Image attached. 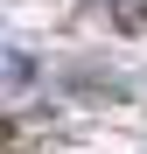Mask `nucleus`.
Listing matches in <instances>:
<instances>
[{"label": "nucleus", "instance_id": "f257e3e1", "mask_svg": "<svg viewBox=\"0 0 147 154\" xmlns=\"http://www.w3.org/2000/svg\"><path fill=\"white\" fill-rule=\"evenodd\" d=\"M28 84H35V56H21V49H7V91L21 98Z\"/></svg>", "mask_w": 147, "mask_h": 154}, {"label": "nucleus", "instance_id": "f03ea898", "mask_svg": "<svg viewBox=\"0 0 147 154\" xmlns=\"http://www.w3.org/2000/svg\"><path fill=\"white\" fill-rule=\"evenodd\" d=\"M112 14H119V28H147V0H112Z\"/></svg>", "mask_w": 147, "mask_h": 154}]
</instances>
